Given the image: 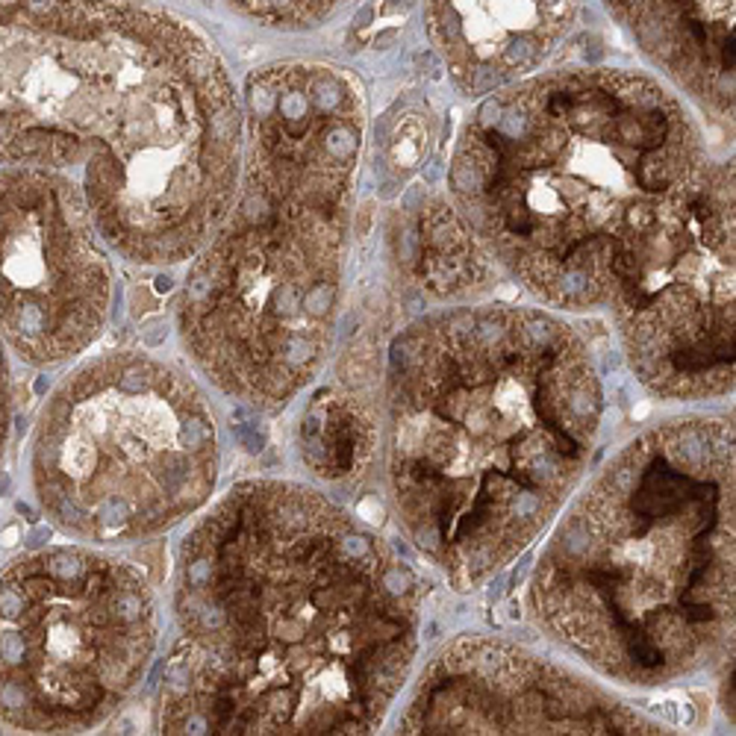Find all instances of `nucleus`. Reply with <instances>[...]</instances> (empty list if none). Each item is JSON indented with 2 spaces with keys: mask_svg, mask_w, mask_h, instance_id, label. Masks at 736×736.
Masks as SVG:
<instances>
[{
  "mask_svg": "<svg viewBox=\"0 0 736 736\" xmlns=\"http://www.w3.org/2000/svg\"><path fill=\"white\" fill-rule=\"evenodd\" d=\"M374 413L351 392L324 389L301 418V457L324 480H351L360 474L377 445Z\"/></svg>",
  "mask_w": 736,
  "mask_h": 736,
  "instance_id": "f8f14e48",
  "label": "nucleus"
},
{
  "mask_svg": "<svg viewBox=\"0 0 736 736\" xmlns=\"http://www.w3.org/2000/svg\"><path fill=\"white\" fill-rule=\"evenodd\" d=\"M218 436L206 395L145 353H112L56 389L33 445L48 513L80 539L153 536L209 501Z\"/></svg>",
  "mask_w": 736,
  "mask_h": 736,
  "instance_id": "423d86ee",
  "label": "nucleus"
},
{
  "mask_svg": "<svg viewBox=\"0 0 736 736\" xmlns=\"http://www.w3.org/2000/svg\"><path fill=\"white\" fill-rule=\"evenodd\" d=\"M250 150L227 227L192 268L180 330L230 398L280 409L330 351L362 94L336 68H274L248 83Z\"/></svg>",
  "mask_w": 736,
  "mask_h": 736,
  "instance_id": "20e7f679",
  "label": "nucleus"
},
{
  "mask_svg": "<svg viewBox=\"0 0 736 736\" xmlns=\"http://www.w3.org/2000/svg\"><path fill=\"white\" fill-rule=\"evenodd\" d=\"M24 6H27V12H30V15L45 18L48 12L56 9V0H24Z\"/></svg>",
  "mask_w": 736,
  "mask_h": 736,
  "instance_id": "ddd939ff",
  "label": "nucleus"
},
{
  "mask_svg": "<svg viewBox=\"0 0 736 736\" xmlns=\"http://www.w3.org/2000/svg\"><path fill=\"white\" fill-rule=\"evenodd\" d=\"M636 380L669 401L733 389V168L698 162L613 265L610 295Z\"/></svg>",
  "mask_w": 736,
  "mask_h": 736,
  "instance_id": "6e6552de",
  "label": "nucleus"
},
{
  "mask_svg": "<svg viewBox=\"0 0 736 736\" xmlns=\"http://www.w3.org/2000/svg\"><path fill=\"white\" fill-rule=\"evenodd\" d=\"M416 6V0H389L386 3V12H406V9H413Z\"/></svg>",
  "mask_w": 736,
  "mask_h": 736,
  "instance_id": "4468645a",
  "label": "nucleus"
},
{
  "mask_svg": "<svg viewBox=\"0 0 736 736\" xmlns=\"http://www.w3.org/2000/svg\"><path fill=\"white\" fill-rule=\"evenodd\" d=\"M174 610L165 733H371L413 669L421 586L324 495L248 480L183 542Z\"/></svg>",
  "mask_w": 736,
  "mask_h": 736,
  "instance_id": "f257e3e1",
  "label": "nucleus"
},
{
  "mask_svg": "<svg viewBox=\"0 0 736 736\" xmlns=\"http://www.w3.org/2000/svg\"><path fill=\"white\" fill-rule=\"evenodd\" d=\"M642 50L716 112H733V0H607Z\"/></svg>",
  "mask_w": 736,
  "mask_h": 736,
  "instance_id": "9d476101",
  "label": "nucleus"
},
{
  "mask_svg": "<svg viewBox=\"0 0 736 736\" xmlns=\"http://www.w3.org/2000/svg\"><path fill=\"white\" fill-rule=\"evenodd\" d=\"M157 648L141 572L86 548L38 551L0 574V721L89 730L121 710Z\"/></svg>",
  "mask_w": 736,
  "mask_h": 736,
  "instance_id": "0eeeda50",
  "label": "nucleus"
},
{
  "mask_svg": "<svg viewBox=\"0 0 736 736\" xmlns=\"http://www.w3.org/2000/svg\"><path fill=\"white\" fill-rule=\"evenodd\" d=\"M398 260L424 292L439 298L474 289L486 274L480 242L462 215L445 201H430L418 209V218L401 227Z\"/></svg>",
  "mask_w": 736,
  "mask_h": 736,
  "instance_id": "9b49d317",
  "label": "nucleus"
},
{
  "mask_svg": "<svg viewBox=\"0 0 736 736\" xmlns=\"http://www.w3.org/2000/svg\"><path fill=\"white\" fill-rule=\"evenodd\" d=\"M386 489L406 539L460 592L528 551L583 477L604 392L586 342L528 306H462L395 339Z\"/></svg>",
  "mask_w": 736,
  "mask_h": 736,
  "instance_id": "f03ea898",
  "label": "nucleus"
},
{
  "mask_svg": "<svg viewBox=\"0 0 736 736\" xmlns=\"http://www.w3.org/2000/svg\"><path fill=\"white\" fill-rule=\"evenodd\" d=\"M404 733H669L610 689L498 636L448 642L421 672Z\"/></svg>",
  "mask_w": 736,
  "mask_h": 736,
  "instance_id": "1a4fd4ad",
  "label": "nucleus"
},
{
  "mask_svg": "<svg viewBox=\"0 0 736 736\" xmlns=\"http://www.w3.org/2000/svg\"><path fill=\"white\" fill-rule=\"evenodd\" d=\"M701 162L660 83L565 71L495 94L462 130L451 192L480 248L551 306L607 304L616 260Z\"/></svg>",
  "mask_w": 736,
  "mask_h": 736,
  "instance_id": "39448f33",
  "label": "nucleus"
},
{
  "mask_svg": "<svg viewBox=\"0 0 736 736\" xmlns=\"http://www.w3.org/2000/svg\"><path fill=\"white\" fill-rule=\"evenodd\" d=\"M733 421L684 416L633 436L548 536L530 613L628 686H666L733 633Z\"/></svg>",
  "mask_w": 736,
  "mask_h": 736,
  "instance_id": "7ed1b4c3",
  "label": "nucleus"
}]
</instances>
